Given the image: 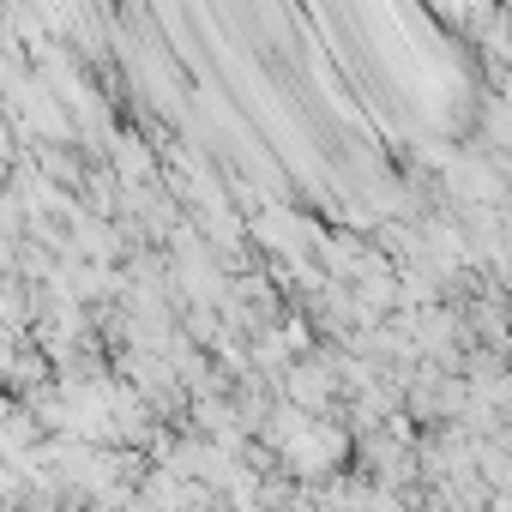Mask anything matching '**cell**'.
Instances as JSON below:
<instances>
[{
	"mask_svg": "<svg viewBox=\"0 0 512 512\" xmlns=\"http://www.w3.org/2000/svg\"><path fill=\"white\" fill-rule=\"evenodd\" d=\"M278 386H284V404H296V410H308V416H320L338 392H344V380H338V356H296L284 374H278Z\"/></svg>",
	"mask_w": 512,
	"mask_h": 512,
	"instance_id": "cell-1",
	"label": "cell"
},
{
	"mask_svg": "<svg viewBox=\"0 0 512 512\" xmlns=\"http://www.w3.org/2000/svg\"><path fill=\"white\" fill-rule=\"evenodd\" d=\"M109 151H115L121 181H151V175H157V157H151V145H145L139 133H115V139H109Z\"/></svg>",
	"mask_w": 512,
	"mask_h": 512,
	"instance_id": "cell-2",
	"label": "cell"
}]
</instances>
